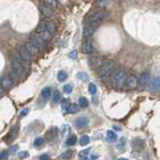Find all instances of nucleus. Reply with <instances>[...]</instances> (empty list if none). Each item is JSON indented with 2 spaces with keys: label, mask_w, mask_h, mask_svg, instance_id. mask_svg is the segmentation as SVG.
<instances>
[{
  "label": "nucleus",
  "mask_w": 160,
  "mask_h": 160,
  "mask_svg": "<svg viewBox=\"0 0 160 160\" xmlns=\"http://www.w3.org/2000/svg\"><path fill=\"white\" fill-rule=\"evenodd\" d=\"M43 4L54 10L57 7V0H43Z\"/></svg>",
  "instance_id": "aec40b11"
},
{
  "label": "nucleus",
  "mask_w": 160,
  "mask_h": 160,
  "mask_svg": "<svg viewBox=\"0 0 160 160\" xmlns=\"http://www.w3.org/2000/svg\"><path fill=\"white\" fill-rule=\"evenodd\" d=\"M67 77H68L67 73L65 72V71H63V70H61V71H59L58 74H57V79H58V81H59V82H64L65 80L67 79Z\"/></svg>",
  "instance_id": "393cba45"
},
{
  "label": "nucleus",
  "mask_w": 160,
  "mask_h": 160,
  "mask_svg": "<svg viewBox=\"0 0 160 160\" xmlns=\"http://www.w3.org/2000/svg\"><path fill=\"white\" fill-rule=\"evenodd\" d=\"M40 10H41V13L45 17H51L53 15V9H51L50 7L46 6V5H44V4H42L41 6H40Z\"/></svg>",
  "instance_id": "4468645a"
},
{
  "label": "nucleus",
  "mask_w": 160,
  "mask_h": 160,
  "mask_svg": "<svg viewBox=\"0 0 160 160\" xmlns=\"http://www.w3.org/2000/svg\"><path fill=\"white\" fill-rule=\"evenodd\" d=\"M126 78H127V74L124 70L119 69L117 71H115L112 74V77H111V83L113 85V87L115 89L123 88Z\"/></svg>",
  "instance_id": "f257e3e1"
},
{
  "label": "nucleus",
  "mask_w": 160,
  "mask_h": 160,
  "mask_svg": "<svg viewBox=\"0 0 160 160\" xmlns=\"http://www.w3.org/2000/svg\"><path fill=\"white\" fill-rule=\"evenodd\" d=\"M68 107H69L68 100H64V101H62V103H61V108L64 110V111H66V110L68 109Z\"/></svg>",
  "instance_id": "58836bf2"
},
{
  "label": "nucleus",
  "mask_w": 160,
  "mask_h": 160,
  "mask_svg": "<svg viewBox=\"0 0 160 160\" xmlns=\"http://www.w3.org/2000/svg\"><path fill=\"white\" fill-rule=\"evenodd\" d=\"M72 90H73V87H72V85H71V84H66V85H64V87H63V91H64V93L70 94V93L72 92Z\"/></svg>",
  "instance_id": "c9c22d12"
},
{
  "label": "nucleus",
  "mask_w": 160,
  "mask_h": 160,
  "mask_svg": "<svg viewBox=\"0 0 160 160\" xmlns=\"http://www.w3.org/2000/svg\"><path fill=\"white\" fill-rule=\"evenodd\" d=\"M1 85H2V88H4V89H10V88L12 87L13 82H12V80H11V78H10V77L5 76L1 80Z\"/></svg>",
  "instance_id": "dca6fc26"
},
{
  "label": "nucleus",
  "mask_w": 160,
  "mask_h": 160,
  "mask_svg": "<svg viewBox=\"0 0 160 160\" xmlns=\"http://www.w3.org/2000/svg\"><path fill=\"white\" fill-rule=\"evenodd\" d=\"M107 13L103 11V10H100V11L94 12L90 15V17L88 18V22H98L100 23L104 18H106Z\"/></svg>",
  "instance_id": "423d86ee"
},
{
  "label": "nucleus",
  "mask_w": 160,
  "mask_h": 160,
  "mask_svg": "<svg viewBox=\"0 0 160 160\" xmlns=\"http://www.w3.org/2000/svg\"><path fill=\"white\" fill-rule=\"evenodd\" d=\"M77 78L80 79L83 82L87 81V80H88V76H87V74L85 72H78L77 73Z\"/></svg>",
  "instance_id": "f704fd0d"
},
{
  "label": "nucleus",
  "mask_w": 160,
  "mask_h": 160,
  "mask_svg": "<svg viewBox=\"0 0 160 160\" xmlns=\"http://www.w3.org/2000/svg\"><path fill=\"white\" fill-rule=\"evenodd\" d=\"M109 2L110 0H96L95 1V6H97L99 8H104L109 4Z\"/></svg>",
  "instance_id": "4be33fe9"
},
{
  "label": "nucleus",
  "mask_w": 160,
  "mask_h": 160,
  "mask_svg": "<svg viewBox=\"0 0 160 160\" xmlns=\"http://www.w3.org/2000/svg\"><path fill=\"white\" fill-rule=\"evenodd\" d=\"M23 72V66L20 61H18L17 59L12 60L11 62V73L13 76L15 77H19L20 75Z\"/></svg>",
  "instance_id": "20e7f679"
},
{
  "label": "nucleus",
  "mask_w": 160,
  "mask_h": 160,
  "mask_svg": "<svg viewBox=\"0 0 160 160\" xmlns=\"http://www.w3.org/2000/svg\"><path fill=\"white\" fill-rule=\"evenodd\" d=\"M46 30L51 35H53L55 32V24L53 22H47L46 23Z\"/></svg>",
  "instance_id": "c85d7f7f"
},
{
  "label": "nucleus",
  "mask_w": 160,
  "mask_h": 160,
  "mask_svg": "<svg viewBox=\"0 0 160 160\" xmlns=\"http://www.w3.org/2000/svg\"><path fill=\"white\" fill-rule=\"evenodd\" d=\"M77 56H78L77 50H72V51L69 53V57H70V58H72V59H76Z\"/></svg>",
  "instance_id": "a19ab883"
},
{
  "label": "nucleus",
  "mask_w": 160,
  "mask_h": 160,
  "mask_svg": "<svg viewBox=\"0 0 160 160\" xmlns=\"http://www.w3.org/2000/svg\"><path fill=\"white\" fill-rule=\"evenodd\" d=\"M19 55H20V58H21L23 61H26V62H30L32 60V57H33L32 55L27 51L26 48H25L24 46L19 49Z\"/></svg>",
  "instance_id": "9b49d317"
},
{
  "label": "nucleus",
  "mask_w": 160,
  "mask_h": 160,
  "mask_svg": "<svg viewBox=\"0 0 160 160\" xmlns=\"http://www.w3.org/2000/svg\"><path fill=\"white\" fill-rule=\"evenodd\" d=\"M78 106L81 108H85L88 106V100L85 97H80L78 101Z\"/></svg>",
  "instance_id": "cd10ccee"
},
{
  "label": "nucleus",
  "mask_w": 160,
  "mask_h": 160,
  "mask_svg": "<svg viewBox=\"0 0 160 160\" xmlns=\"http://www.w3.org/2000/svg\"><path fill=\"white\" fill-rule=\"evenodd\" d=\"M88 90H89V93L91 95H95L97 93V87H96V85H95L94 83H90L89 84Z\"/></svg>",
  "instance_id": "473e14b6"
},
{
  "label": "nucleus",
  "mask_w": 160,
  "mask_h": 160,
  "mask_svg": "<svg viewBox=\"0 0 160 160\" xmlns=\"http://www.w3.org/2000/svg\"><path fill=\"white\" fill-rule=\"evenodd\" d=\"M99 24L98 22H88V25L87 26H85L84 30H83V36L85 38H88L90 37L91 35L94 33V31L98 28L99 26Z\"/></svg>",
  "instance_id": "39448f33"
},
{
  "label": "nucleus",
  "mask_w": 160,
  "mask_h": 160,
  "mask_svg": "<svg viewBox=\"0 0 160 160\" xmlns=\"http://www.w3.org/2000/svg\"><path fill=\"white\" fill-rule=\"evenodd\" d=\"M89 152H90V148L84 149V150H82V151L79 153V157L81 158V159H84V160H85V159H87Z\"/></svg>",
  "instance_id": "72a5a7b5"
},
{
  "label": "nucleus",
  "mask_w": 160,
  "mask_h": 160,
  "mask_svg": "<svg viewBox=\"0 0 160 160\" xmlns=\"http://www.w3.org/2000/svg\"><path fill=\"white\" fill-rule=\"evenodd\" d=\"M117 160H127V159H125V158H118Z\"/></svg>",
  "instance_id": "49530a36"
},
{
  "label": "nucleus",
  "mask_w": 160,
  "mask_h": 160,
  "mask_svg": "<svg viewBox=\"0 0 160 160\" xmlns=\"http://www.w3.org/2000/svg\"><path fill=\"white\" fill-rule=\"evenodd\" d=\"M38 35H39V36L41 37L43 40H45V41H48V40H50V39H51V37H52V35L50 34V33L47 31V30H46V31H44V32L39 33Z\"/></svg>",
  "instance_id": "7c9ffc66"
},
{
  "label": "nucleus",
  "mask_w": 160,
  "mask_h": 160,
  "mask_svg": "<svg viewBox=\"0 0 160 160\" xmlns=\"http://www.w3.org/2000/svg\"><path fill=\"white\" fill-rule=\"evenodd\" d=\"M115 68V63L112 60H107L102 63V65L98 68V76L100 78H107L110 74L113 72Z\"/></svg>",
  "instance_id": "f03ea898"
},
{
  "label": "nucleus",
  "mask_w": 160,
  "mask_h": 160,
  "mask_svg": "<svg viewBox=\"0 0 160 160\" xmlns=\"http://www.w3.org/2000/svg\"><path fill=\"white\" fill-rule=\"evenodd\" d=\"M132 146L135 150H141L143 147V140L140 138H135L132 141Z\"/></svg>",
  "instance_id": "f3484780"
},
{
  "label": "nucleus",
  "mask_w": 160,
  "mask_h": 160,
  "mask_svg": "<svg viewBox=\"0 0 160 160\" xmlns=\"http://www.w3.org/2000/svg\"><path fill=\"white\" fill-rule=\"evenodd\" d=\"M24 47L26 48V50L32 55V56L36 55L39 52V48L35 46V45H33L32 43H27L26 45H24Z\"/></svg>",
  "instance_id": "2eb2a0df"
},
{
  "label": "nucleus",
  "mask_w": 160,
  "mask_h": 160,
  "mask_svg": "<svg viewBox=\"0 0 160 160\" xmlns=\"http://www.w3.org/2000/svg\"><path fill=\"white\" fill-rule=\"evenodd\" d=\"M150 89H151V91L153 92H157L160 90V76H157L155 77L151 80V82H150Z\"/></svg>",
  "instance_id": "ddd939ff"
},
{
  "label": "nucleus",
  "mask_w": 160,
  "mask_h": 160,
  "mask_svg": "<svg viewBox=\"0 0 160 160\" xmlns=\"http://www.w3.org/2000/svg\"><path fill=\"white\" fill-rule=\"evenodd\" d=\"M149 77H150V74L149 72L147 71H144L141 73V75H140V77L138 79V84H139V86L140 87H146L147 86V84L149 82Z\"/></svg>",
  "instance_id": "1a4fd4ad"
},
{
  "label": "nucleus",
  "mask_w": 160,
  "mask_h": 160,
  "mask_svg": "<svg viewBox=\"0 0 160 160\" xmlns=\"http://www.w3.org/2000/svg\"><path fill=\"white\" fill-rule=\"evenodd\" d=\"M70 132H71V127L68 124H64L62 128H61V135L62 136H66V135H69Z\"/></svg>",
  "instance_id": "b1692460"
},
{
  "label": "nucleus",
  "mask_w": 160,
  "mask_h": 160,
  "mask_svg": "<svg viewBox=\"0 0 160 160\" xmlns=\"http://www.w3.org/2000/svg\"><path fill=\"white\" fill-rule=\"evenodd\" d=\"M28 112H29V109L28 108H24L21 111V115H22V116H25V115L28 114Z\"/></svg>",
  "instance_id": "37998d69"
},
{
  "label": "nucleus",
  "mask_w": 160,
  "mask_h": 160,
  "mask_svg": "<svg viewBox=\"0 0 160 160\" xmlns=\"http://www.w3.org/2000/svg\"><path fill=\"white\" fill-rule=\"evenodd\" d=\"M88 124H89V119L86 116H81L75 120V126H76L78 129L86 128Z\"/></svg>",
  "instance_id": "6e6552de"
},
{
  "label": "nucleus",
  "mask_w": 160,
  "mask_h": 160,
  "mask_svg": "<svg viewBox=\"0 0 160 160\" xmlns=\"http://www.w3.org/2000/svg\"><path fill=\"white\" fill-rule=\"evenodd\" d=\"M78 110H79L78 109V105L75 104V103H71V104H69V107L66 110V112L70 113V114H74V113L78 112Z\"/></svg>",
  "instance_id": "412c9836"
},
{
  "label": "nucleus",
  "mask_w": 160,
  "mask_h": 160,
  "mask_svg": "<svg viewBox=\"0 0 160 160\" xmlns=\"http://www.w3.org/2000/svg\"><path fill=\"white\" fill-rule=\"evenodd\" d=\"M94 51V47H93V43L91 40H86L83 44H82V52L85 54H90Z\"/></svg>",
  "instance_id": "f8f14e48"
},
{
  "label": "nucleus",
  "mask_w": 160,
  "mask_h": 160,
  "mask_svg": "<svg viewBox=\"0 0 160 160\" xmlns=\"http://www.w3.org/2000/svg\"><path fill=\"white\" fill-rule=\"evenodd\" d=\"M43 143H44L43 138L42 137H37L36 139H35V141H34V146L35 147H40Z\"/></svg>",
  "instance_id": "e433bc0d"
},
{
  "label": "nucleus",
  "mask_w": 160,
  "mask_h": 160,
  "mask_svg": "<svg viewBox=\"0 0 160 160\" xmlns=\"http://www.w3.org/2000/svg\"><path fill=\"white\" fill-rule=\"evenodd\" d=\"M60 100H61V95H60L59 90L55 89L53 92V101H54V103H58V102H60Z\"/></svg>",
  "instance_id": "c756f323"
},
{
  "label": "nucleus",
  "mask_w": 160,
  "mask_h": 160,
  "mask_svg": "<svg viewBox=\"0 0 160 160\" xmlns=\"http://www.w3.org/2000/svg\"><path fill=\"white\" fill-rule=\"evenodd\" d=\"M77 142V137L75 136V135H71V136H69L67 141H66V144L68 145V146H73V145H75Z\"/></svg>",
  "instance_id": "a878e982"
},
{
  "label": "nucleus",
  "mask_w": 160,
  "mask_h": 160,
  "mask_svg": "<svg viewBox=\"0 0 160 160\" xmlns=\"http://www.w3.org/2000/svg\"><path fill=\"white\" fill-rule=\"evenodd\" d=\"M17 148H18L17 146H13V147L11 148V152H14V151H15V150H16Z\"/></svg>",
  "instance_id": "c03bdc74"
},
{
  "label": "nucleus",
  "mask_w": 160,
  "mask_h": 160,
  "mask_svg": "<svg viewBox=\"0 0 160 160\" xmlns=\"http://www.w3.org/2000/svg\"><path fill=\"white\" fill-rule=\"evenodd\" d=\"M106 138L109 142H115L117 140V134L112 130H108L106 133Z\"/></svg>",
  "instance_id": "6ab92c4d"
},
{
  "label": "nucleus",
  "mask_w": 160,
  "mask_h": 160,
  "mask_svg": "<svg viewBox=\"0 0 160 160\" xmlns=\"http://www.w3.org/2000/svg\"><path fill=\"white\" fill-rule=\"evenodd\" d=\"M51 96V88L50 87H44L41 91V97L44 100H48Z\"/></svg>",
  "instance_id": "a211bd4d"
},
{
  "label": "nucleus",
  "mask_w": 160,
  "mask_h": 160,
  "mask_svg": "<svg viewBox=\"0 0 160 160\" xmlns=\"http://www.w3.org/2000/svg\"><path fill=\"white\" fill-rule=\"evenodd\" d=\"M2 92H3V89H2V86H0V95L2 94Z\"/></svg>",
  "instance_id": "a18cd8bd"
},
{
  "label": "nucleus",
  "mask_w": 160,
  "mask_h": 160,
  "mask_svg": "<svg viewBox=\"0 0 160 160\" xmlns=\"http://www.w3.org/2000/svg\"><path fill=\"white\" fill-rule=\"evenodd\" d=\"M89 63L92 68H99L103 63V59L101 56H92L89 59Z\"/></svg>",
  "instance_id": "9d476101"
},
{
  "label": "nucleus",
  "mask_w": 160,
  "mask_h": 160,
  "mask_svg": "<svg viewBox=\"0 0 160 160\" xmlns=\"http://www.w3.org/2000/svg\"><path fill=\"white\" fill-rule=\"evenodd\" d=\"M60 157H61L62 159H64V160H68V159H70L72 157V151H71V150H66V151L61 154V156H60Z\"/></svg>",
  "instance_id": "2f4dec72"
},
{
  "label": "nucleus",
  "mask_w": 160,
  "mask_h": 160,
  "mask_svg": "<svg viewBox=\"0 0 160 160\" xmlns=\"http://www.w3.org/2000/svg\"><path fill=\"white\" fill-rule=\"evenodd\" d=\"M138 85V79L134 75H127V78L125 80L124 87L126 89H133Z\"/></svg>",
  "instance_id": "0eeeda50"
},
{
  "label": "nucleus",
  "mask_w": 160,
  "mask_h": 160,
  "mask_svg": "<svg viewBox=\"0 0 160 160\" xmlns=\"http://www.w3.org/2000/svg\"><path fill=\"white\" fill-rule=\"evenodd\" d=\"M29 40H30V43H32L33 45H35V46L38 47L39 49L40 48L44 49L45 47H46V41L43 40L37 33H32L31 35H30Z\"/></svg>",
  "instance_id": "7ed1b4c3"
},
{
  "label": "nucleus",
  "mask_w": 160,
  "mask_h": 160,
  "mask_svg": "<svg viewBox=\"0 0 160 160\" xmlns=\"http://www.w3.org/2000/svg\"><path fill=\"white\" fill-rule=\"evenodd\" d=\"M46 23L47 22H45V21H42V22H40L38 24V26L36 27V32L35 33H41V32H44V31H46Z\"/></svg>",
  "instance_id": "5701e85b"
},
{
  "label": "nucleus",
  "mask_w": 160,
  "mask_h": 160,
  "mask_svg": "<svg viewBox=\"0 0 160 160\" xmlns=\"http://www.w3.org/2000/svg\"><path fill=\"white\" fill-rule=\"evenodd\" d=\"M39 160H50V157L47 154H42L39 156Z\"/></svg>",
  "instance_id": "79ce46f5"
},
{
  "label": "nucleus",
  "mask_w": 160,
  "mask_h": 160,
  "mask_svg": "<svg viewBox=\"0 0 160 160\" xmlns=\"http://www.w3.org/2000/svg\"><path fill=\"white\" fill-rule=\"evenodd\" d=\"M89 142H90V139L87 135H83L79 140V144L81 145V146H86V145L89 144Z\"/></svg>",
  "instance_id": "bb28decb"
},
{
  "label": "nucleus",
  "mask_w": 160,
  "mask_h": 160,
  "mask_svg": "<svg viewBox=\"0 0 160 160\" xmlns=\"http://www.w3.org/2000/svg\"><path fill=\"white\" fill-rule=\"evenodd\" d=\"M8 159V152L7 151H2L0 153V160H7Z\"/></svg>",
  "instance_id": "ea45409f"
},
{
  "label": "nucleus",
  "mask_w": 160,
  "mask_h": 160,
  "mask_svg": "<svg viewBox=\"0 0 160 160\" xmlns=\"http://www.w3.org/2000/svg\"><path fill=\"white\" fill-rule=\"evenodd\" d=\"M27 156H29V153L27 151H20V152H18V157L20 159L26 158Z\"/></svg>",
  "instance_id": "4c0bfd02"
}]
</instances>
